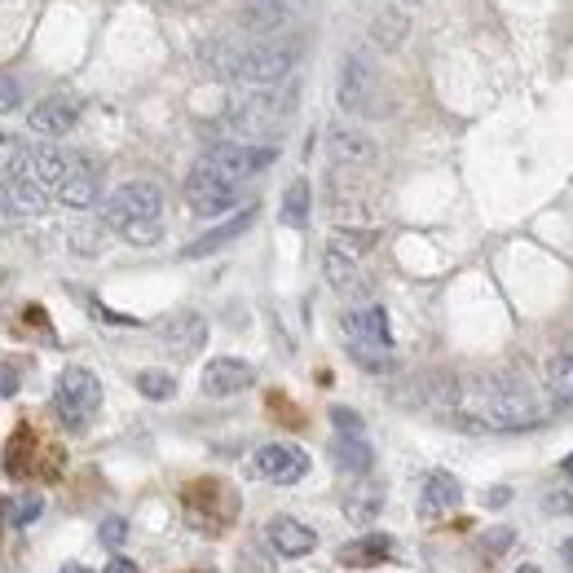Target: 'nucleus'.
<instances>
[{
  "label": "nucleus",
  "instance_id": "nucleus-17",
  "mask_svg": "<svg viewBox=\"0 0 573 573\" xmlns=\"http://www.w3.org/2000/svg\"><path fill=\"white\" fill-rule=\"evenodd\" d=\"M257 221V208H243V212H235L226 226H217V230H208L204 239H195L186 252H181V261H199V257H212V252H221L226 243H235L239 235H248V226Z\"/></svg>",
  "mask_w": 573,
  "mask_h": 573
},
{
  "label": "nucleus",
  "instance_id": "nucleus-6",
  "mask_svg": "<svg viewBox=\"0 0 573 573\" xmlns=\"http://www.w3.org/2000/svg\"><path fill=\"white\" fill-rule=\"evenodd\" d=\"M159 212H164V190L155 181H124L102 204V217H106V226L115 235L124 226H133V221H159Z\"/></svg>",
  "mask_w": 573,
  "mask_h": 573
},
{
  "label": "nucleus",
  "instance_id": "nucleus-10",
  "mask_svg": "<svg viewBox=\"0 0 573 573\" xmlns=\"http://www.w3.org/2000/svg\"><path fill=\"white\" fill-rule=\"evenodd\" d=\"M252 472L265 477L270 486H295V481H304V472H309V455L295 450V446L274 441V446H261V450H257Z\"/></svg>",
  "mask_w": 573,
  "mask_h": 573
},
{
  "label": "nucleus",
  "instance_id": "nucleus-3",
  "mask_svg": "<svg viewBox=\"0 0 573 573\" xmlns=\"http://www.w3.org/2000/svg\"><path fill=\"white\" fill-rule=\"evenodd\" d=\"M295 97H300V84H270V88H248L230 102L226 111V128L235 133V142H257L274 128H283L286 115L295 111Z\"/></svg>",
  "mask_w": 573,
  "mask_h": 573
},
{
  "label": "nucleus",
  "instance_id": "nucleus-24",
  "mask_svg": "<svg viewBox=\"0 0 573 573\" xmlns=\"http://www.w3.org/2000/svg\"><path fill=\"white\" fill-rule=\"evenodd\" d=\"M71 150H62V146H35L31 150V177L44 186V190H58L62 186V177H66V168H71Z\"/></svg>",
  "mask_w": 573,
  "mask_h": 573
},
{
  "label": "nucleus",
  "instance_id": "nucleus-4",
  "mask_svg": "<svg viewBox=\"0 0 573 573\" xmlns=\"http://www.w3.org/2000/svg\"><path fill=\"white\" fill-rule=\"evenodd\" d=\"M348 353L366 366V371H388L393 366V331H388V313L379 304H357L340 317Z\"/></svg>",
  "mask_w": 573,
  "mask_h": 573
},
{
  "label": "nucleus",
  "instance_id": "nucleus-16",
  "mask_svg": "<svg viewBox=\"0 0 573 573\" xmlns=\"http://www.w3.org/2000/svg\"><path fill=\"white\" fill-rule=\"evenodd\" d=\"M270 543H274L279 556L300 561V556H309V552L317 548V534H313L304 521H295V517H274V521H270Z\"/></svg>",
  "mask_w": 573,
  "mask_h": 573
},
{
  "label": "nucleus",
  "instance_id": "nucleus-20",
  "mask_svg": "<svg viewBox=\"0 0 573 573\" xmlns=\"http://www.w3.org/2000/svg\"><path fill=\"white\" fill-rule=\"evenodd\" d=\"M4 204L18 212V217H40L49 208V190L31 177V173H18V177H4Z\"/></svg>",
  "mask_w": 573,
  "mask_h": 573
},
{
  "label": "nucleus",
  "instance_id": "nucleus-27",
  "mask_svg": "<svg viewBox=\"0 0 573 573\" xmlns=\"http://www.w3.org/2000/svg\"><path fill=\"white\" fill-rule=\"evenodd\" d=\"M543 379H548V388H552V397H556V402H573V353H556V357H548Z\"/></svg>",
  "mask_w": 573,
  "mask_h": 573
},
{
  "label": "nucleus",
  "instance_id": "nucleus-29",
  "mask_svg": "<svg viewBox=\"0 0 573 573\" xmlns=\"http://www.w3.org/2000/svg\"><path fill=\"white\" fill-rule=\"evenodd\" d=\"M137 393L150 397V402H168V397L177 393V379H173L168 371H142V375H137Z\"/></svg>",
  "mask_w": 573,
  "mask_h": 573
},
{
  "label": "nucleus",
  "instance_id": "nucleus-22",
  "mask_svg": "<svg viewBox=\"0 0 573 573\" xmlns=\"http://www.w3.org/2000/svg\"><path fill=\"white\" fill-rule=\"evenodd\" d=\"M322 274H326V283L335 286L340 295H362V291H366V279H362V257H348V252H340V248H326V257H322Z\"/></svg>",
  "mask_w": 573,
  "mask_h": 573
},
{
  "label": "nucleus",
  "instance_id": "nucleus-5",
  "mask_svg": "<svg viewBox=\"0 0 573 573\" xmlns=\"http://www.w3.org/2000/svg\"><path fill=\"white\" fill-rule=\"evenodd\" d=\"M53 410H58V419L71 433L88 428L93 415L102 410V384H97V375L88 366H66L58 375V388H53Z\"/></svg>",
  "mask_w": 573,
  "mask_h": 573
},
{
  "label": "nucleus",
  "instance_id": "nucleus-18",
  "mask_svg": "<svg viewBox=\"0 0 573 573\" xmlns=\"http://www.w3.org/2000/svg\"><path fill=\"white\" fill-rule=\"evenodd\" d=\"M159 335H164V344L177 348V353H199V348L208 344V322L186 309V313H173V317L159 326Z\"/></svg>",
  "mask_w": 573,
  "mask_h": 573
},
{
  "label": "nucleus",
  "instance_id": "nucleus-21",
  "mask_svg": "<svg viewBox=\"0 0 573 573\" xmlns=\"http://www.w3.org/2000/svg\"><path fill=\"white\" fill-rule=\"evenodd\" d=\"M331 459H335V468L348 472V477H366V472L375 468V450H371V441H366L362 433H340V437L331 441Z\"/></svg>",
  "mask_w": 573,
  "mask_h": 573
},
{
  "label": "nucleus",
  "instance_id": "nucleus-30",
  "mask_svg": "<svg viewBox=\"0 0 573 573\" xmlns=\"http://www.w3.org/2000/svg\"><path fill=\"white\" fill-rule=\"evenodd\" d=\"M119 235H124V243H133V248H155V243L164 239V226H159V221H133V226H124Z\"/></svg>",
  "mask_w": 573,
  "mask_h": 573
},
{
  "label": "nucleus",
  "instance_id": "nucleus-25",
  "mask_svg": "<svg viewBox=\"0 0 573 573\" xmlns=\"http://www.w3.org/2000/svg\"><path fill=\"white\" fill-rule=\"evenodd\" d=\"M406 31H410V18H406L402 9H379V13L371 18V40H375L379 49H397V44L406 40Z\"/></svg>",
  "mask_w": 573,
  "mask_h": 573
},
{
  "label": "nucleus",
  "instance_id": "nucleus-36",
  "mask_svg": "<svg viewBox=\"0 0 573 573\" xmlns=\"http://www.w3.org/2000/svg\"><path fill=\"white\" fill-rule=\"evenodd\" d=\"M331 424H335L340 433H362V419H357L353 410H344V406H335V410H331Z\"/></svg>",
  "mask_w": 573,
  "mask_h": 573
},
{
  "label": "nucleus",
  "instance_id": "nucleus-1",
  "mask_svg": "<svg viewBox=\"0 0 573 573\" xmlns=\"http://www.w3.org/2000/svg\"><path fill=\"white\" fill-rule=\"evenodd\" d=\"M455 415L463 424H472V428H494V433H517V428L543 424V406H539V397L530 393V384L521 375L459 379Z\"/></svg>",
  "mask_w": 573,
  "mask_h": 573
},
{
  "label": "nucleus",
  "instance_id": "nucleus-39",
  "mask_svg": "<svg viewBox=\"0 0 573 573\" xmlns=\"http://www.w3.org/2000/svg\"><path fill=\"white\" fill-rule=\"evenodd\" d=\"M106 573H142L128 556H111V565H106Z\"/></svg>",
  "mask_w": 573,
  "mask_h": 573
},
{
  "label": "nucleus",
  "instance_id": "nucleus-37",
  "mask_svg": "<svg viewBox=\"0 0 573 573\" xmlns=\"http://www.w3.org/2000/svg\"><path fill=\"white\" fill-rule=\"evenodd\" d=\"M18 384H22V379H18V366L0 362V402H4V397H13V393H18Z\"/></svg>",
  "mask_w": 573,
  "mask_h": 573
},
{
  "label": "nucleus",
  "instance_id": "nucleus-38",
  "mask_svg": "<svg viewBox=\"0 0 573 573\" xmlns=\"http://www.w3.org/2000/svg\"><path fill=\"white\" fill-rule=\"evenodd\" d=\"M40 517V499H22V508L13 512V525H31Z\"/></svg>",
  "mask_w": 573,
  "mask_h": 573
},
{
  "label": "nucleus",
  "instance_id": "nucleus-44",
  "mask_svg": "<svg viewBox=\"0 0 573 573\" xmlns=\"http://www.w3.org/2000/svg\"><path fill=\"white\" fill-rule=\"evenodd\" d=\"M517 573H539V565H521Z\"/></svg>",
  "mask_w": 573,
  "mask_h": 573
},
{
  "label": "nucleus",
  "instance_id": "nucleus-42",
  "mask_svg": "<svg viewBox=\"0 0 573 573\" xmlns=\"http://www.w3.org/2000/svg\"><path fill=\"white\" fill-rule=\"evenodd\" d=\"M62 573H93V570H84V565H62Z\"/></svg>",
  "mask_w": 573,
  "mask_h": 573
},
{
  "label": "nucleus",
  "instance_id": "nucleus-19",
  "mask_svg": "<svg viewBox=\"0 0 573 573\" xmlns=\"http://www.w3.org/2000/svg\"><path fill=\"white\" fill-rule=\"evenodd\" d=\"M291 18V0H243L239 9V27L252 35H274Z\"/></svg>",
  "mask_w": 573,
  "mask_h": 573
},
{
  "label": "nucleus",
  "instance_id": "nucleus-15",
  "mask_svg": "<svg viewBox=\"0 0 573 573\" xmlns=\"http://www.w3.org/2000/svg\"><path fill=\"white\" fill-rule=\"evenodd\" d=\"M463 499V486L450 472H428L419 486V517L424 521H441L446 512H455Z\"/></svg>",
  "mask_w": 573,
  "mask_h": 573
},
{
  "label": "nucleus",
  "instance_id": "nucleus-31",
  "mask_svg": "<svg viewBox=\"0 0 573 573\" xmlns=\"http://www.w3.org/2000/svg\"><path fill=\"white\" fill-rule=\"evenodd\" d=\"M124 539H128V521H124V517H106V521L97 525V543H102V548L119 552V548H124Z\"/></svg>",
  "mask_w": 573,
  "mask_h": 573
},
{
  "label": "nucleus",
  "instance_id": "nucleus-2",
  "mask_svg": "<svg viewBox=\"0 0 573 573\" xmlns=\"http://www.w3.org/2000/svg\"><path fill=\"white\" fill-rule=\"evenodd\" d=\"M204 62L212 66L217 80L226 84H243V88H270V84H283L291 80V66H295V44H252V49H239V44H208Z\"/></svg>",
  "mask_w": 573,
  "mask_h": 573
},
{
  "label": "nucleus",
  "instance_id": "nucleus-33",
  "mask_svg": "<svg viewBox=\"0 0 573 573\" xmlns=\"http://www.w3.org/2000/svg\"><path fill=\"white\" fill-rule=\"evenodd\" d=\"M543 512H552V517H570L573 512V481L570 486H561V490H552V494L543 499Z\"/></svg>",
  "mask_w": 573,
  "mask_h": 573
},
{
  "label": "nucleus",
  "instance_id": "nucleus-12",
  "mask_svg": "<svg viewBox=\"0 0 573 573\" xmlns=\"http://www.w3.org/2000/svg\"><path fill=\"white\" fill-rule=\"evenodd\" d=\"M27 124H31V133H40V137L58 142V137H66V133L80 124V102H75V97H66V93H53V97H44V102H35V106H31Z\"/></svg>",
  "mask_w": 573,
  "mask_h": 573
},
{
  "label": "nucleus",
  "instance_id": "nucleus-14",
  "mask_svg": "<svg viewBox=\"0 0 573 573\" xmlns=\"http://www.w3.org/2000/svg\"><path fill=\"white\" fill-rule=\"evenodd\" d=\"M58 195V204H66V208H75V212H84V208H93L97 199H102V173L88 164V159H71V168H66V177H62V186L53 190Z\"/></svg>",
  "mask_w": 573,
  "mask_h": 573
},
{
  "label": "nucleus",
  "instance_id": "nucleus-8",
  "mask_svg": "<svg viewBox=\"0 0 573 573\" xmlns=\"http://www.w3.org/2000/svg\"><path fill=\"white\" fill-rule=\"evenodd\" d=\"M186 204H190L195 217H226V212L239 208V186L226 181L217 168H208L199 159L190 168V177H186Z\"/></svg>",
  "mask_w": 573,
  "mask_h": 573
},
{
  "label": "nucleus",
  "instance_id": "nucleus-11",
  "mask_svg": "<svg viewBox=\"0 0 573 573\" xmlns=\"http://www.w3.org/2000/svg\"><path fill=\"white\" fill-rule=\"evenodd\" d=\"M326 155H331V164H335V168H375L379 146H375V137H371V133L340 124V128H331V133H326Z\"/></svg>",
  "mask_w": 573,
  "mask_h": 573
},
{
  "label": "nucleus",
  "instance_id": "nucleus-28",
  "mask_svg": "<svg viewBox=\"0 0 573 573\" xmlns=\"http://www.w3.org/2000/svg\"><path fill=\"white\" fill-rule=\"evenodd\" d=\"M379 508H384V494H379V490H371V486H357V490L344 499L348 521H371Z\"/></svg>",
  "mask_w": 573,
  "mask_h": 573
},
{
  "label": "nucleus",
  "instance_id": "nucleus-43",
  "mask_svg": "<svg viewBox=\"0 0 573 573\" xmlns=\"http://www.w3.org/2000/svg\"><path fill=\"white\" fill-rule=\"evenodd\" d=\"M561 472H565V477H573V455L565 459V463H561Z\"/></svg>",
  "mask_w": 573,
  "mask_h": 573
},
{
  "label": "nucleus",
  "instance_id": "nucleus-41",
  "mask_svg": "<svg viewBox=\"0 0 573 573\" xmlns=\"http://www.w3.org/2000/svg\"><path fill=\"white\" fill-rule=\"evenodd\" d=\"M561 556H565V561H570V565H573V539H565V548H561Z\"/></svg>",
  "mask_w": 573,
  "mask_h": 573
},
{
  "label": "nucleus",
  "instance_id": "nucleus-32",
  "mask_svg": "<svg viewBox=\"0 0 573 573\" xmlns=\"http://www.w3.org/2000/svg\"><path fill=\"white\" fill-rule=\"evenodd\" d=\"M71 248H75L80 257H84V252H97V248H102V230H97V226H75V230H71Z\"/></svg>",
  "mask_w": 573,
  "mask_h": 573
},
{
  "label": "nucleus",
  "instance_id": "nucleus-23",
  "mask_svg": "<svg viewBox=\"0 0 573 573\" xmlns=\"http://www.w3.org/2000/svg\"><path fill=\"white\" fill-rule=\"evenodd\" d=\"M388 552H393V539H388V534H366V539L344 543V548L335 552V561H340L344 570H366V565L388 561Z\"/></svg>",
  "mask_w": 573,
  "mask_h": 573
},
{
  "label": "nucleus",
  "instance_id": "nucleus-45",
  "mask_svg": "<svg viewBox=\"0 0 573 573\" xmlns=\"http://www.w3.org/2000/svg\"><path fill=\"white\" fill-rule=\"evenodd\" d=\"M410 4H415V0H410Z\"/></svg>",
  "mask_w": 573,
  "mask_h": 573
},
{
  "label": "nucleus",
  "instance_id": "nucleus-40",
  "mask_svg": "<svg viewBox=\"0 0 573 573\" xmlns=\"http://www.w3.org/2000/svg\"><path fill=\"white\" fill-rule=\"evenodd\" d=\"M13 221H18V212H13V208H9V204H0V230H9V226H13Z\"/></svg>",
  "mask_w": 573,
  "mask_h": 573
},
{
  "label": "nucleus",
  "instance_id": "nucleus-9",
  "mask_svg": "<svg viewBox=\"0 0 573 573\" xmlns=\"http://www.w3.org/2000/svg\"><path fill=\"white\" fill-rule=\"evenodd\" d=\"M335 97H340V111L344 115H371L375 111V71H371V62L362 53H348L344 58Z\"/></svg>",
  "mask_w": 573,
  "mask_h": 573
},
{
  "label": "nucleus",
  "instance_id": "nucleus-26",
  "mask_svg": "<svg viewBox=\"0 0 573 573\" xmlns=\"http://www.w3.org/2000/svg\"><path fill=\"white\" fill-rule=\"evenodd\" d=\"M283 226H291V230H304V226H309V181H304V177H295V181L286 186Z\"/></svg>",
  "mask_w": 573,
  "mask_h": 573
},
{
  "label": "nucleus",
  "instance_id": "nucleus-7",
  "mask_svg": "<svg viewBox=\"0 0 573 573\" xmlns=\"http://www.w3.org/2000/svg\"><path fill=\"white\" fill-rule=\"evenodd\" d=\"M279 159V150L274 146H257V142H212L208 150H204V164L208 168H217L226 181H235V186H243L248 177H257V173H265L270 164Z\"/></svg>",
  "mask_w": 573,
  "mask_h": 573
},
{
  "label": "nucleus",
  "instance_id": "nucleus-34",
  "mask_svg": "<svg viewBox=\"0 0 573 573\" xmlns=\"http://www.w3.org/2000/svg\"><path fill=\"white\" fill-rule=\"evenodd\" d=\"M18 102H22V84L13 75H0V115L18 111Z\"/></svg>",
  "mask_w": 573,
  "mask_h": 573
},
{
  "label": "nucleus",
  "instance_id": "nucleus-13",
  "mask_svg": "<svg viewBox=\"0 0 573 573\" xmlns=\"http://www.w3.org/2000/svg\"><path fill=\"white\" fill-rule=\"evenodd\" d=\"M204 393L208 397H235V393H248L257 384V366L243 362V357H212L204 366Z\"/></svg>",
  "mask_w": 573,
  "mask_h": 573
},
{
  "label": "nucleus",
  "instance_id": "nucleus-35",
  "mask_svg": "<svg viewBox=\"0 0 573 573\" xmlns=\"http://www.w3.org/2000/svg\"><path fill=\"white\" fill-rule=\"evenodd\" d=\"M512 543H517V534H512V530H508V525H503V530H494V534H486V539H481V548H486V552H490V556H499V552H508V548H512Z\"/></svg>",
  "mask_w": 573,
  "mask_h": 573
}]
</instances>
